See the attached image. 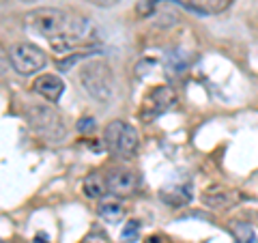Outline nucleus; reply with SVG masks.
<instances>
[{
  "label": "nucleus",
  "instance_id": "20e7f679",
  "mask_svg": "<svg viewBox=\"0 0 258 243\" xmlns=\"http://www.w3.org/2000/svg\"><path fill=\"white\" fill-rule=\"evenodd\" d=\"M9 60H11V67L20 76H32L35 71H41L47 65V56L35 43L22 41V43H15L9 50Z\"/></svg>",
  "mask_w": 258,
  "mask_h": 243
},
{
  "label": "nucleus",
  "instance_id": "dca6fc26",
  "mask_svg": "<svg viewBox=\"0 0 258 243\" xmlns=\"http://www.w3.org/2000/svg\"><path fill=\"white\" fill-rule=\"evenodd\" d=\"M138 230H140V222L132 220L123 228V232H120V239H123V241H134L136 237H138Z\"/></svg>",
  "mask_w": 258,
  "mask_h": 243
},
{
  "label": "nucleus",
  "instance_id": "412c9836",
  "mask_svg": "<svg viewBox=\"0 0 258 243\" xmlns=\"http://www.w3.org/2000/svg\"><path fill=\"white\" fill-rule=\"evenodd\" d=\"M147 243H159V237H151Z\"/></svg>",
  "mask_w": 258,
  "mask_h": 243
},
{
  "label": "nucleus",
  "instance_id": "423d86ee",
  "mask_svg": "<svg viewBox=\"0 0 258 243\" xmlns=\"http://www.w3.org/2000/svg\"><path fill=\"white\" fill-rule=\"evenodd\" d=\"M108 190L114 194L118 198H125V196H132L138 188V176L134 172H129V170H116V172H112L108 176Z\"/></svg>",
  "mask_w": 258,
  "mask_h": 243
},
{
  "label": "nucleus",
  "instance_id": "ddd939ff",
  "mask_svg": "<svg viewBox=\"0 0 258 243\" xmlns=\"http://www.w3.org/2000/svg\"><path fill=\"white\" fill-rule=\"evenodd\" d=\"M232 234H235V241L237 243H258V239L254 237L252 226H247L243 222L232 224Z\"/></svg>",
  "mask_w": 258,
  "mask_h": 243
},
{
  "label": "nucleus",
  "instance_id": "1a4fd4ad",
  "mask_svg": "<svg viewBox=\"0 0 258 243\" xmlns=\"http://www.w3.org/2000/svg\"><path fill=\"white\" fill-rule=\"evenodd\" d=\"M237 200H239V194L232 190H226V188H211L203 196V202L211 209H226V207L235 205Z\"/></svg>",
  "mask_w": 258,
  "mask_h": 243
},
{
  "label": "nucleus",
  "instance_id": "6ab92c4d",
  "mask_svg": "<svg viewBox=\"0 0 258 243\" xmlns=\"http://www.w3.org/2000/svg\"><path fill=\"white\" fill-rule=\"evenodd\" d=\"M91 5H95V7H114L118 0H88Z\"/></svg>",
  "mask_w": 258,
  "mask_h": 243
},
{
  "label": "nucleus",
  "instance_id": "aec40b11",
  "mask_svg": "<svg viewBox=\"0 0 258 243\" xmlns=\"http://www.w3.org/2000/svg\"><path fill=\"white\" fill-rule=\"evenodd\" d=\"M32 243H50V239H47L43 232H39L37 237H35V241H32Z\"/></svg>",
  "mask_w": 258,
  "mask_h": 243
},
{
  "label": "nucleus",
  "instance_id": "7ed1b4c3",
  "mask_svg": "<svg viewBox=\"0 0 258 243\" xmlns=\"http://www.w3.org/2000/svg\"><path fill=\"white\" fill-rule=\"evenodd\" d=\"M103 140H106L110 151H114L116 155H123V157H132L138 151V144H140L136 127L125 123V120H112L106 127Z\"/></svg>",
  "mask_w": 258,
  "mask_h": 243
},
{
  "label": "nucleus",
  "instance_id": "4468645a",
  "mask_svg": "<svg viewBox=\"0 0 258 243\" xmlns=\"http://www.w3.org/2000/svg\"><path fill=\"white\" fill-rule=\"evenodd\" d=\"M155 7H157V0H140L138 7H136V13H138V18H151Z\"/></svg>",
  "mask_w": 258,
  "mask_h": 243
},
{
  "label": "nucleus",
  "instance_id": "2eb2a0df",
  "mask_svg": "<svg viewBox=\"0 0 258 243\" xmlns=\"http://www.w3.org/2000/svg\"><path fill=\"white\" fill-rule=\"evenodd\" d=\"M88 56H91V52H80V54H71L69 58H64V60H58V69L60 71H69L71 67H74V65L78 63V60H82V58H88Z\"/></svg>",
  "mask_w": 258,
  "mask_h": 243
},
{
  "label": "nucleus",
  "instance_id": "5701e85b",
  "mask_svg": "<svg viewBox=\"0 0 258 243\" xmlns=\"http://www.w3.org/2000/svg\"><path fill=\"white\" fill-rule=\"evenodd\" d=\"M0 243H3V241H0Z\"/></svg>",
  "mask_w": 258,
  "mask_h": 243
},
{
  "label": "nucleus",
  "instance_id": "a211bd4d",
  "mask_svg": "<svg viewBox=\"0 0 258 243\" xmlns=\"http://www.w3.org/2000/svg\"><path fill=\"white\" fill-rule=\"evenodd\" d=\"M95 127H97V123H95V118H91V116H84V118L78 120V132H82V134L93 132Z\"/></svg>",
  "mask_w": 258,
  "mask_h": 243
},
{
  "label": "nucleus",
  "instance_id": "0eeeda50",
  "mask_svg": "<svg viewBox=\"0 0 258 243\" xmlns=\"http://www.w3.org/2000/svg\"><path fill=\"white\" fill-rule=\"evenodd\" d=\"M37 95H41L43 99L47 101H58L62 93H64V82L58 78V76H52V74H43L35 80V84H32Z\"/></svg>",
  "mask_w": 258,
  "mask_h": 243
},
{
  "label": "nucleus",
  "instance_id": "f8f14e48",
  "mask_svg": "<svg viewBox=\"0 0 258 243\" xmlns=\"http://www.w3.org/2000/svg\"><path fill=\"white\" fill-rule=\"evenodd\" d=\"M82 190L88 198H101L103 194H106L108 190V185L103 183V179L99 174H88L86 179H84V185H82Z\"/></svg>",
  "mask_w": 258,
  "mask_h": 243
},
{
  "label": "nucleus",
  "instance_id": "f3484780",
  "mask_svg": "<svg viewBox=\"0 0 258 243\" xmlns=\"http://www.w3.org/2000/svg\"><path fill=\"white\" fill-rule=\"evenodd\" d=\"M11 67V60H9V52L5 50V45L0 43V76H5Z\"/></svg>",
  "mask_w": 258,
  "mask_h": 243
},
{
  "label": "nucleus",
  "instance_id": "9b49d317",
  "mask_svg": "<svg viewBox=\"0 0 258 243\" xmlns=\"http://www.w3.org/2000/svg\"><path fill=\"white\" fill-rule=\"evenodd\" d=\"M187 5L198 13L215 15V13H224L232 5V0H187Z\"/></svg>",
  "mask_w": 258,
  "mask_h": 243
},
{
  "label": "nucleus",
  "instance_id": "f03ea898",
  "mask_svg": "<svg viewBox=\"0 0 258 243\" xmlns=\"http://www.w3.org/2000/svg\"><path fill=\"white\" fill-rule=\"evenodd\" d=\"M80 84L84 91L99 101H108L114 91V78L103 60H91L80 69Z\"/></svg>",
  "mask_w": 258,
  "mask_h": 243
},
{
  "label": "nucleus",
  "instance_id": "39448f33",
  "mask_svg": "<svg viewBox=\"0 0 258 243\" xmlns=\"http://www.w3.org/2000/svg\"><path fill=\"white\" fill-rule=\"evenodd\" d=\"M174 101H176V93L172 91L170 86H155V88H151V91L147 93V97H144V101H142L140 118L149 123V120L157 118L161 112H166Z\"/></svg>",
  "mask_w": 258,
  "mask_h": 243
},
{
  "label": "nucleus",
  "instance_id": "4be33fe9",
  "mask_svg": "<svg viewBox=\"0 0 258 243\" xmlns=\"http://www.w3.org/2000/svg\"><path fill=\"white\" fill-rule=\"evenodd\" d=\"M22 3H37V0H22Z\"/></svg>",
  "mask_w": 258,
  "mask_h": 243
},
{
  "label": "nucleus",
  "instance_id": "6e6552de",
  "mask_svg": "<svg viewBox=\"0 0 258 243\" xmlns=\"http://www.w3.org/2000/svg\"><path fill=\"white\" fill-rule=\"evenodd\" d=\"M159 198L164 200L166 205L179 209V207H185L191 200V190H189V185H181V183L166 185V188H161Z\"/></svg>",
  "mask_w": 258,
  "mask_h": 243
},
{
  "label": "nucleus",
  "instance_id": "9d476101",
  "mask_svg": "<svg viewBox=\"0 0 258 243\" xmlns=\"http://www.w3.org/2000/svg\"><path fill=\"white\" fill-rule=\"evenodd\" d=\"M97 213H99L106 222L116 224L118 220H123L125 209H123V202H120V200H116V198H106V200L99 202V207H97Z\"/></svg>",
  "mask_w": 258,
  "mask_h": 243
},
{
  "label": "nucleus",
  "instance_id": "f257e3e1",
  "mask_svg": "<svg viewBox=\"0 0 258 243\" xmlns=\"http://www.w3.org/2000/svg\"><path fill=\"white\" fill-rule=\"evenodd\" d=\"M26 28L35 35L47 39L56 52H67L86 37L88 24L80 15H71L60 9H35L26 15Z\"/></svg>",
  "mask_w": 258,
  "mask_h": 243
}]
</instances>
